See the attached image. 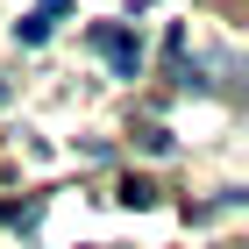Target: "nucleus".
<instances>
[{
	"label": "nucleus",
	"instance_id": "nucleus-1",
	"mask_svg": "<svg viewBox=\"0 0 249 249\" xmlns=\"http://www.w3.org/2000/svg\"><path fill=\"white\" fill-rule=\"evenodd\" d=\"M93 50L114 64L121 78H135V71H142V43H135V29H121V21H100V29H93Z\"/></svg>",
	"mask_w": 249,
	"mask_h": 249
},
{
	"label": "nucleus",
	"instance_id": "nucleus-2",
	"mask_svg": "<svg viewBox=\"0 0 249 249\" xmlns=\"http://www.w3.org/2000/svg\"><path fill=\"white\" fill-rule=\"evenodd\" d=\"M114 199H121V207H150V199H157V185H150V178H128Z\"/></svg>",
	"mask_w": 249,
	"mask_h": 249
},
{
	"label": "nucleus",
	"instance_id": "nucleus-3",
	"mask_svg": "<svg viewBox=\"0 0 249 249\" xmlns=\"http://www.w3.org/2000/svg\"><path fill=\"white\" fill-rule=\"evenodd\" d=\"M15 36H21V43H43V36H50V15H21Z\"/></svg>",
	"mask_w": 249,
	"mask_h": 249
},
{
	"label": "nucleus",
	"instance_id": "nucleus-4",
	"mask_svg": "<svg viewBox=\"0 0 249 249\" xmlns=\"http://www.w3.org/2000/svg\"><path fill=\"white\" fill-rule=\"evenodd\" d=\"M135 142H142V150H150V157H171V128H142V135H135Z\"/></svg>",
	"mask_w": 249,
	"mask_h": 249
},
{
	"label": "nucleus",
	"instance_id": "nucleus-5",
	"mask_svg": "<svg viewBox=\"0 0 249 249\" xmlns=\"http://www.w3.org/2000/svg\"><path fill=\"white\" fill-rule=\"evenodd\" d=\"M36 15H50V21H57V15H71V0H43Z\"/></svg>",
	"mask_w": 249,
	"mask_h": 249
}]
</instances>
